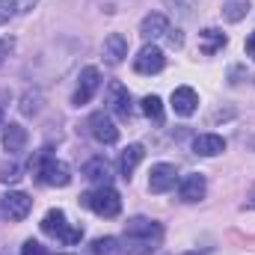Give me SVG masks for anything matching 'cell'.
I'll return each mask as SVG.
<instances>
[{"label":"cell","mask_w":255,"mask_h":255,"mask_svg":"<svg viewBox=\"0 0 255 255\" xmlns=\"http://www.w3.org/2000/svg\"><path fill=\"white\" fill-rule=\"evenodd\" d=\"M163 241V226L157 220L133 217L125 226V255H151Z\"/></svg>","instance_id":"cell-1"},{"label":"cell","mask_w":255,"mask_h":255,"mask_svg":"<svg viewBox=\"0 0 255 255\" xmlns=\"http://www.w3.org/2000/svg\"><path fill=\"white\" fill-rule=\"evenodd\" d=\"M80 202H83L89 211H95L98 217H104V220L119 217V211H122V196L113 190L110 184H104V187H98V190L80 196Z\"/></svg>","instance_id":"cell-2"},{"label":"cell","mask_w":255,"mask_h":255,"mask_svg":"<svg viewBox=\"0 0 255 255\" xmlns=\"http://www.w3.org/2000/svg\"><path fill=\"white\" fill-rule=\"evenodd\" d=\"M30 169H36L39 181L48 184V187H65V184L71 181V169H68V163L57 160V157H48V154H42L36 163H30Z\"/></svg>","instance_id":"cell-3"},{"label":"cell","mask_w":255,"mask_h":255,"mask_svg":"<svg viewBox=\"0 0 255 255\" xmlns=\"http://www.w3.org/2000/svg\"><path fill=\"white\" fill-rule=\"evenodd\" d=\"M98 86H101V71H98L95 65H86V68L80 71V80H77V89H74V95H71V104H74V107L89 104L92 95L98 92Z\"/></svg>","instance_id":"cell-4"},{"label":"cell","mask_w":255,"mask_h":255,"mask_svg":"<svg viewBox=\"0 0 255 255\" xmlns=\"http://www.w3.org/2000/svg\"><path fill=\"white\" fill-rule=\"evenodd\" d=\"M107 110H110L113 116H119V119H130L133 101H130V92H128L125 83L113 80V83L107 86Z\"/></svg>","instance_id":"cell-5"},{"label":"cell","mask_w":255,"mask_h":255,"mask_svg":"<svg viewBox=\"0 0 255 255\" xmlns=\"http://www.w3.org/2000/svg\"><path fill=\"white\" fill-rule=\"evenodd\" d=\"M163 65H166V57H163V51H160L154 42H148V45L136 54V60H133L136 74H157V71H163Z\"/></svg>","instance_id":"cell-6"},{"label":"cell","mask_w":255,"mask_h":255,"mask_svg":"<svg viewBox=\"0 0 255 255\" xmlns=\"http://www.w3.org/2000/svg\"><path fill=\"white\" fill-rule=\"evenodd\" d=\"M178 181V169L172 163H154L148 175V190L151 193H169Z\"/></svg>","instance_id":"cell-7"},{"label":"cell","mask_w":255,"mask_h":255,"mask_svg":"<svg viewBox=\"0 0 255 255\" xmlns=\"http://www.w3.org/2000/svg\"><path fill=\"white\" fill-rule=\"evenodd\" d=\"M89 130H92V136H95L101 145H113V142L119 139V128H116V122H113L107 113H92V116H89Z\"/></svg>","instance_id":"cell-8"},{"label":"cell","mask_w":255,"mask_h":255,"mask_svg":"<svg viewBox=\"0 0 255 255\" xmlns=\"http://www.w3.org/2000/svg\"><path fill=\"white\" fill-rule=\"evenodd\" d=\"M0 208H3V214H6L9 220H24V217L33 211V199H30L27 193H21V190H12V193L3 196Z\"/></svg>","instance_id":"cell-9"},{"label":"cell","mask_w":255,"mask_h":255,"mask_svg":"<svg viewBox=\"0 0 255 255\" xmlns=\"http://www.w3.org/2000/svg\"><path fill=\"white\" fill-rule=\"evenodd\" d=\"M169 104H172L175 116H193V113H196V107H199V95H196V89H193V86H175V89H172Z\"/></svg>","instance_id":"cell-10"},{"label":"cell","mask_w":255,"mask_h":255,"mask_svg":"<svg viewBox=\"0 0 255 255\" xmlns=\"http://www.w3.org/2000/svg\"><path fill=\"white\" fill-rule=\"evenodd\" d=\"M205 193H208V181H205L202 172H190V175H184L181 184H178V196H181V202H202Z\"/></svg>","instance_id":"cell-11"},{"label":"cell","mask_w":255,"mask_h":255,"mask_svg":"<svg viewBox=\"0 0 255 255\" xmlns=\"http://www.w3.org/2000/svg\"><path fill=\"white\" fill-rule=\"evenodd\" d=\"M166 33H169V21H166V15H160V12L145 15L142 24H139V36H142L145 42H157V39H163Z\"/></svg>","instance_id":"cell-12"},{"label":"cell","mask_w":255,"mask_h":255,"mask_svg":"<svg viewBox=\"0 0 255 255\" xmlns=\"http://www.w3.org/2000/svg\"><path fill=\"white\" fill-rule=\"evenodd\" d=\"M128 57V39L122 33H110L104 39V63L107 65H122Z\"/></svg>","instance_id":"cell-13"},{"label":"cell","mask_w":255,"mask_h":255,"mask_svg":"<svg viewBox=\"0 0 255 255\" xmlns=\"http://www.w3.org/2000/svg\"><path fill=\"white\" fill-rule=\"evenodd\" d=\"M193 151L202 154V157H217V154L226 151V139L217 136V133H199L193 139Z\"/></svg>","instance_id":"cell-14"},{"label":"cell","mask_w":255,"mask_h":255,"mask_svg":"<svg viewBox=\"0 0 255 255\" xmlns=\"http://www.w3.org/2000/svg\"><path fill=\"white\" fill-rule=\"evenodd\" d=\"M24 145H27V128H21L18 122L3 125V148H6L9 154L24 151Z\"/></svg>","instance_id":"cell-15"},{"label":"cell","mask_w":255,"mask_h":255,"mask_svg":"<svg viewBox=\"0 0 255 255\" xmlns=\"http://www.w3.org/2000/svg\"><path fill=\"white\" fill-rule=\"evenodd\" d=\"M226 33L223 30H214V27H208V30H202L199 33V51L205 54V57H214L217 51H223L226 48Z\"/></svg>","instance_id":"cell-16"},{"label":"cell","mask_w":255,"mask_h":255,"mask_svg":"<svg viewBox=\"0 0 255 255\" xmlns=\"http://www.w3.org/2000/svg\"><path fill=\"white\" fill-rule=\"evenodd\" d=\"M83 175H86L92 184L104 187V184H110V163H107L104 157H92V160H86V166H83Z\"/></svg>","instance_id":"cell-17"},{"label":"cell","mask_w":255,"mask_h":255,"mask_svg":"<svg viewBox=\"0 0 255 255\" xmlns=\"http://www.w3.org/2000/svg\"><path fill=\"white\" fill-rule=\"evenodd\" d=\"M142 154H145L142 145H128L125 151L119 154V175H122V178H130V175H133V169L142 163Z\"/></svg>","instance_id":"cell-18"},{"label":"cell","mask_w":255,"mask_h":255,"mask_svg":"<svg viewBox=\"0 0 255 255\" xmlns=\"http://www.w3.org/2000/svg\"><path fill=\"white\" fill-rule=\"evenodd\" d=\"M65 226H68V223H65V214L60 211V208H51V211L42 217V232H45V235L60 238V235L65 232Z\"/></svg>","instance_id":"cell-19"},{"label":"cell","mask_w":255,"mask_h":255,"mask_svg":"<svg viewBox=\"0 0 255 255\" xmlns=\"http://www.w3.org/2000/svg\"><path fill=\"white\" fill-rule=\"evenodd\" d=\"M250 15V0H226L223 3V18L229 24H238Z\"/></svg>","instance_id":"cell-20"},{"label":"cell","mask_w":255,"mask_h":255,"mask_svg":"<svg viewBox=\"0 0 255 255\" xmlns=\"http://www.w3.org/2000/svg\"><path fill=\"white\" fill-rule=\"evenodd\" d=\"M142 113H145L151 122L160 125V122H163V101H160L157 95H145V98H142Z\"/></svg>","instance_id":"cell-21"},{"label":"cell","mask_w":255,"mask_h":255,"mask_svg":"<svg viewBox=\"0 0 255 255\" xmlns=\"http://www.w3.org/2000/svg\"><path fill=\"white\" fill-rule=\"evenodd\" d=\"M39 110H42V92H27L21 98V113L24 116H36Z\"/></svg>","instance_id":"cell-22"},{"label":"cell","mask_w":255,"mask_h":255,"mask_svg":"<svg viewBox=\"0 0 255 255\" xmlns=\"http://www.w3.org/2000/svg\"><path fill=\"white\" fill-rule=\"evenodd\" d=\"M113 250H116V238H95L86 255H113Z\"/></svg>","instance_id":"cell-23"},{"label":"cell","mask_w":255,"mask_h":255,"mask_svg":"<svg viewBox=\"0 0 255 255\" xmlns=\"http://www.w3.org/2000/svg\"><path fill=\"white\" fill-rule=\"evenodd\" d=\"M166 9H172L178 18H190L193 9H196V0H163Z\"/></svg>","instance_id":"cell-24"},{"label":"cell","mask_w":255,"mask_h":255,"mask_svg":"<svg viewBox=\"0 0 255 255\" xmlns=\"http://www.w3.org/2000/svg\"><path fill=\"white\" fill-rule=\"evenodd\" d=\"M80 238H83V229H80V226H65V232L57 241L65 244V247H74V244H80Z\"/></svg>","instance_id":"cell-25"},{"label":"cell","mask_w":255,"mask_h":255,"mask_svg":"<svg viewBox=\"0 0 255 255\" xmlns=\"http://www.w3.org/2000/svg\"><path fill=\"white\" fill-rule=\"evenodd\" d=\"M21 178V169L15 166V163H6V166H0V181L3 184H15Z\"/></svg>","instance_id":"cell-26"},{"label":"cell","mask_w":255,"mask_h":255,"mask_svg":"<svg viewBox=\"0 0 255 255\" xmlns=\"http://www.w3.org/2000/svg\"><path fill=\"white\" fill-rule=\"evenodd\" d=\"M15 9H18V6H15V0H0V27H3V24H9V21L15 18Z\"/></svg>","instance_id":"cell-27"},{"label":"cell","mask_w":255,"mask_h":255,"mask_svg":"<svg viewBox=\"0 0 255 255\" xmlns=\"http://www.w3.org/2000/svg\"><path fill=\"white\" fill-rule=\"evenodd\" d=\"M247 77H250L247 65H232V68H229V83H232V86H238V83L247 80Z\"/></svg>","instance_id":"cell-28"},{"label":"cell","mask_w":255,"mask_h":255,"mask_svg":"<svg viewBox=\"0 0 255 255\" xmlns=\"http://www.w3.org/2000/svg\"><path fill=\"white\" fill-rule=\"evenodd\" d=\"M21 255H48V250L39 244V241H24V247H21Z\"/></svg>","instance_id":"cell-29"},{"label":"cell","mask_w":255,"mask_h":255,"mask_svg":"<svg viewBox=\"0 0 255 255\" xmlns=\"http://www.w3.org/2000/svg\"><path fill=\"white\" fill-rule=\"evenodd\" d=\"M12 51H15V39H12V36H3V39H0V65L9 60Z\"/></svg>","instance_id":"cell-30"},{"label":"cell","mask_w":255,"mask_h":255,"mask_svg":"<svg viewBox=\"0 0 255 255\" xmlns=\"http://www.w3.org/2000/svg\"><path fill=\"white\" fill-rule=\"evenodd\" d=\"M163 39H166L172 48H181V45H184V36H181V30H172V27H169V33H166Z\"/></svg>","instance_id":"cell-31"},{"label":"cell","mask_w":255,"mask_h":255,"mask_svg":"<svg viewBox=\"0 0 255 255\" xmlns=\"http://www.w3.org/2000/svg\"><path fill=\"white\" fill-rule=\"evenodd\" d=\"M36 3H39V0H15V6H18L21 12H30V9L36 6Z\"/></svg>","instance_id":"cell-32"},{"label":"cell","mask_w":255,"mask_h":255,"mask_svg":"<svg viewBox=\"0 0 255 255\" xmlns=\"http://www.w3.org/2000/svg\"><path fill=\"white\" fill-rule=\"evenodd\" d=\"M247 57H253L255 60V30L250 33V39H247Z\"/></svg>","instance_id":"cell-33"},{"label":"cell","mask_w":255,"mask_h":255,"mask_svg":"<svg viewBox=\"0 0 255 255\" xmlns=\"http://www.w3.org/2000/svg\"><path fill=\"white\" fill-rule=\"evenodd\" d=\"M247 205H250V208H255V196H253V199H250V202H247Z\"/></svg>","instance_id":"cell-34"},{"label":"cell","mask_w":255,"mask_h":255,"mask_svg":"<svg viewBox=\"0 0 255 255\" xmlns=\"http://www.w3.org/2000/svg\"><path fill=\"white\" fill-rule=\"evenodd\" d=\"M0 128H3V110H0Z\"/></svg>","instance_id":"cell-35"}]
</instances>
